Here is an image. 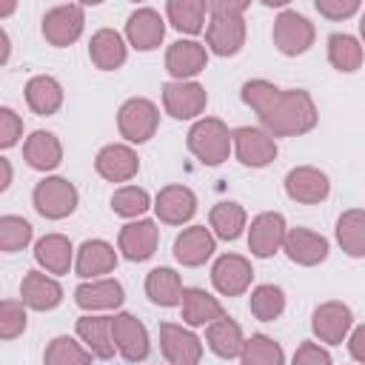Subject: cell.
I'll return each mask as SVG.
<instances>
[{"label":"cell","instance_id":"cell-42","mask_svg":"<svg viewBox=\"0 0 365 365\" xmlns=\"http://www.w3.org/2000/svg\"><path fill=\"white\" fill-rule=\"evenodd\" d=\"M34 237V228L29 220L17 217V214H6L0 217V251L3 254H14L23 251Z\"/></svg>","mask_w":365,"mask_h":365},{"label":"cell","instance_id":"cell-21","mask_svg":"<svg viewBox=\"0 0 365 365\" xmlns=\"http://www.w3.org/2000/svg\"><path fill=\"white\" fill-rule=\"evenodd\" d=\"M214 251H217V237L205 225L182 228V234H177V240H174V259L185 268L205 265L214 257Z\"/></svg>","mask_w":365,"mask_h":365},{"label":"cell","instance_id":"cell-10","mask_svg":"<svg viewBox=\"0 0 365 365\" xmlns=\"http://www.w3.org/2000/svg\"><path fill=\"white\" fill-rule=\"evenodd\" d=\"M111 339H114L117 354L125 362H143L151 354L148 331H145V325L134 314H125L123 311V314H114L111 317Z\"/></svg>","mask_w":365,"mask_h":365},{"label":"cell","instance_id":"cell-27","mask_svg":"<svg viewBox=\"0 0 365 365\" xmlns=\"http://www.w3.org/2000/svg\"><path fill=\"white\" fill-rule=\"evenodd\" d=\"M34 259L43 271H48L54 277L68 274L74 265V245L63 234H46L34 242Z\"/></svg>","mask_w":365,"mask_h":365},{"label":"cell","instance_id":"cell-39","mask_svg":"<svg viewBox=\"0 0 365 365\" xmlns=\"http://www.w3.org/2000/svg\"><path fill=\"white\" fill-rule=\"evenodd\" d=\"M248 305H251V314L254 319L259 322H274L282 311H285V291L274 282H265V285H257L248 297Z\"/></svg>","mask_w":365,"mask_h":365},{"label":"cell","instance_id":"cell-11","mask_svg":"<svg viewBox=\"0 0 365 365\" xmlns=\"http://www.w3.org/2000/svg\"><path fill=\"white\" fill-rule=\"evenodd\" d=\"M351 325H354V311L339 299H328L317 305L311 314V331L325 345H342Z\"/></svg>","mask_w":365,"mask_h":365},{"label":"cell","instance_id":"cell-28","mask_svg":"<svg viewBox=\"0 0 365 365\" xmlns=\"http://www.w3.org/2000/svg\"><path fill=\"white\" fill-rule=\"evenodd\" d=\"M180 314H182V322L188 328H202L208 325L211 319L222 317L225 308L217 297H211L205 288H185L182 285V294H180Z\"/></svg>","mask_w":365,"mask_h":365},{"label":"cell","instance_id":"cell-8","mask_svg":"<svg viewBox=\"0 0 365 365\" xmlns=\"http://www.w3.org/2000/svg\"><path fill=\"white\" fill-rule=\"evenodd\" d=\"M208 91L197 80H168L163 86V108L174 120H194L205 111Z\"/></svg>","mask_w":365,"mask_h":365},{"label":"cell","instance_id":"cell-15","mask_svg":"<svg viewBox=\"0 0 365 365\" xmlns=\"http://www.w3.org/2000/svg\"><path fill=\"white\" fill-rule=\"evenodd\" d=\"M254 268L251 259L242 254H222L211 265V282L222 297H242L251 288Z\"/></svg>","mask_w":365,"mask_h":365},{"label":"cell","instance_id":"cell-49","mask_svg":"<svg viewBox=\"0 0 365 365\" xmlns=\"http://www.w3.org/2000/svg\"><path fill=\"white\" fill-rule=\"evenodd\" d=\"M348 351H351V356L356 359V362H362L365 365V325H351V331H348Z\"/></svg>","mask_w":365,"mask_h":365},{"label":"cell","instance_id":"cell-3","mask_svg":"<svg viewBox=\"0 0 365 365\" xmlns=\"http://www.w3.org/2000/svg\"><path fill=\"white\" fill-rule=\"evenodd\" d=\"M31 202H34V211L40 217H46V220H66V217H71L77 211L80 194H77L74 182H68L66 177H43L34 185Z\"/></svg>","mask_w":365,"mask_h":365},{"label":"cell","instance_id":"cell-46","mask_svg":"<svg viewBox=\"0 0 365 365\" xmlns=\"http://www.w3.org/2000/svg\"><path fill=\"white\" fill-rule=\"evenodd\" d=\"M274 91H277V86L268 83V80H248L240 94H242V103H245V106H251L254 111H259V108L271 100Z\"/></svg>","mask_w":365,"mask_h":365},{"label":"cell","instance_id":"cell-12","mask_svg":"<svg viewBox=\"0 0 365 365\" xmlns=\"http://www.w3.org/2000/svg\"><path fill=\"white\" fill-rule=\"evenodd\" d=\"M157 242H160V228H157V222H154V220L134 217L131 222H125V225L120 228L117 251H120L128 262H145V259L154 257Z\"/></svg>","mask_w":365,"mask_h":365},{"label":"cell","instance_id":"cell-18","mask_svg":"<svg viewBox=\"0 0 365 365\" xmlns=\"http://www.w3.org/2000/svg\"><path fill=\"white\" fill-rule=\"evenodd\" d=\"M94 171L108 182H128L140 171V157L125 143H108L94 157Z\"/></svg>","mask_w":365,"mask_h":365},{"label":"cell","instance_id":"cell-13","mask_svg":"<svg viewBox=\"0 0 365 365\" xmlns=\"http://www.w3.org/2000/svg\"><path fill=\"white\" fill-rule=\"evenodd\" d=\"M160 351L171 365H197L202 359V339L177 322L160 325Z\"/></svg>","mask_w":365,"mask_h":365},{"label":"cell","instance_id":"cell-23","mask_svg":"<svg viewBox=\"0 0 365 365\" xmlns=\"http://www.w3.org/2000/svg\"><path fill=\"white\" fill-rule=\"evenodd\" d=\"M20 299L31 311H54L63 302V285L48 271H29L20 282Z\"/></svg>","mask_w":365,"mask_h":365},{"label":"cell","instance_id":"cell-20","mask_svg":"<svg viewBox=\"0 0 365 365\" xmlns=\"http://www.w3.org/2000/svg\"><path fill=\"white\" fill-rule=\"evenodd\" d=\"M74 302L83 311H114L125 302V288L111 277H94L74 288Z\"/></svg>","mask_w":365,"mask_h":365},{"label":"cell","instance_id":"cell-17","mask_svg":"<svg viewBox=\"0 0 365 365\" xmlns=\"http://www.w3.org/2000/svg\"><path fill=\"white\" fill-rule=\"evenodd\" d=\"M245 228H248V251L259 259H268L282 248V237L288 225L279 211H262Z\"/></svg>","mask_w":365,"mask_h":365},{"label":"cell","instance_id":"cell-1","mask_svg":"<svg viewBox=\"0 0 365 365\" xmlns=\"http://www.w3.org/2000/svg\"><path fill=\"white\" fill-rule=\"evenodd\" d=\"M259 125L277 140V137H299L308 134L317 120V103L305 88H277L271 100L257 111Z\"/></svg>","mask_w":365,"mask_h":365},{"label":"cell","instance_id":"cell-33","mask_svg":"<svg viewBox=\"0 0 365 365\" xmlns=\"http://www.w3.org/2000/svg\"><path fill=\"white\" fill-rule=\"evenodd\" d=\"M180 294H182V279L174 268H151L145 277V297L160 305V308H174L180 305Z\"/></svg>","mask_w":365,"mask_h":365},{"label":"cell","instance_id":"cell-40","mask_svg":"<svg viewBox=\"0 0 365 365\" xmlns=\"http://www.w3.org/2000/svg\"><path fill=\"white\" fill-rule=\"evenodd\" d=\"M43 359H46L48 365H86V362H91L94 356H91V351H88L83 342H77V339H71V336L63 334V336H54V339L48 342Z\"/></svg>","mask_w":365,"mask_h":365},{"label":"cell","instance_id":"cell-44","mask_svg":"<svg viewBox=\"0 0 365 365\" xmlns=\"http://www.w3.org/2000/svg\"><path fill=\"white\" fill-rule=\"evenodd\" d=\"M20 137H23V117L14 108L0 106V148L17 145Z\"/></svg>","mask_w":365,"mask_h":365},{"label":"cell","instance_id":"cell-22","mask_svg":"<svg viewBox=\"0 0 365 365\" xmlns=\"http://www.w3.org/2000/svg\"><path fill=\"white\" fill-rule=\"evenodd\" d=\"M165 37V20L154 9H137L125 20V43L137 51H154L160 48Z\"/></svg>","mask_w":365,"mask_h":365},{"label":"cell","instance_id":"cell-2","mask_svg":"<svg viewBox=\"0 0 365 365\" xmlns=\"http://www.w3.org/2000/svg\"><path fill=\"white\" fill-rule=\"evenodd\" d=\"M185 143L202 165H220L231 154V131L220 117H200L191 125Z\"/></svg>","mask_w":365,"mask_h":365},{"label":"cell","instance_id":"cell-41","mask_svg":"<svg viewBox=\"0 0 365 365\" xmlns=\"http://www.w3.org/2000/svg\"><path fill=\"white\" fill-rule=\"evenodd\" d=\"M151 208V197L145 188L140 185H120L114 194H111V211L125 217V220H134V217H143L145 211Z\"/></svg>","mask_w":365,"mask_h":365},{"label":"cell","instance_id":"cell-48","mask_svg":"<svg viewBox=\"0 0 365 365\" xmlns=\"http://www.w3.org/2000/svg\"><path fill=\"white\" fill-rule=\"evenodd\" d=\"M205 11L211 14H245V9L251 6V0H202Z\"/></svg>","mask_w":365,"mask_h":365},{"label":"cell","instance_id":"cell-45","mask_svg":"<svg viewBox=\"0 0 365 365\" xmlns=\"http://www.w3.org/2000/svg\"><path fill=\"white\" fill-rule=\"evenodd\" d=\"M314 6L325 20H348L359 11L362 0H314Z\"/></svg>","mask_w":365,"mask_h":365},{"label":"cell","instance_id":"cell-31","mask_svg":"<svg viewBox=\"0 0 365 365\" xmlns=\"http://www.w3.org/2000/svg\"><path fill=\"white\" fill-rule=\"evenodd\" d=\"M242 328L237 319H231L228 314L211 319L205 325V345L211 348V354H217L220 359H237L240 351H242Z\"/></svg>","mask_w":365,"mask_h":365},{"label":"cell","instance_id":"cell-54","mask_svg":"<svg viewBox=\"0 0 365 365\" xmlns=\"http://www.w3.org/2000/svg\"><path fill=\"white\" fill-rule=\"evenodd\" d=\"M77 3H80V6H100L103 0H77Z\"/></svg>","mask_w":365,"mask_h":365},{"label":"cell","instance_id":"cell-36","mask_svg":"<svg viewBox=\"0 0 365 365\" xmlns=\"http://www.w3.org/2000/svg\"><path fill=\"white\" fill-rule=\"evenodd\" d=\"M168 23L180 34H200L205 29V3L202 0H165Z\"/></svg>","mask_w":365,"mask_h":365},{"label":"cell","instance_id":"cell-55","mask_svg":"<svg viewBox=\"0 0 365 365\" xmlns=\"http://www.w3.org/2000/svg\"><path fill=\"white\" fill-rule=\"evenodd\" d=\"M131 3H143V0H131Z\"/></svg>","mask_w":365,"mask_h":365},{"label":"cell","instance_id":"cell-52","mask_svg":"<svg viewBox=\"0 0 365 365\" xmlns=\"http://www.w3.org/2000/svg\"><path fill=\"white\" fill-rule=\"evenodd\" d=\"M17 11V0H0V20L11 17Z\"/></svg>","mask_w":365,"mask_h":365},{"label":"cell","instance_id":"cell-30","mask_svg":"<svg viewBox=\"0 0 365 365\" xmlns=\"http://www.w3.org/2000/svg\"><path fill=\"white\" fill-rule=\"evenodd\" d=\"M23 160L34 171H54L63 163V143L51 131H31L23 143Z\"/></svg>","mask_w":365,"mask_h":365},{"label":"cell","instance_id":"cell-25","mask_svg":"<svg viewBox=\"0 0 365 365\" xmlns=\"http://www.w3.org/2000/svg\"><path fill=\"white\" fill-rule=\"evenodd\" d=\"M74 274L83 279H94L103 274H111L117 268V251L106 240H86L74 251Z\"/></svg>","mask_w":365,"mask_h":365},{"label":"cell","instance_id":"cell-5","mask_svg":"<svg viewBox=\"0 0 365 365\" xmlns=\"http://www.w3.org/2000/svg\"><path fill=\"white\" fill-rule=\"evenodd\" d=\"M271 37H274V46H277L279 54L299 57V54H305L314 46L317 31H314V23L305 14L285 9V11L277 14L274 29H271Z\"/></svg>","mask_w":365,"mask_h":365},{"label":"cell","instance_id":"cell-47","mask_svg":"<svg viewBox=\"0 0 365 365\" xmlns=\"http://www.w3.org/2000/svg\"><path fill=\"white\" fill-rule=\"evenodd\" d=\"M294 365H331V354L319 342H302L294 351Z\"/></svg>","mask_w":365,"mask_h":365},{"label":"cell","instance_id":"cell-6","mask_svg":"<svg viewBox=\"0 0 365 365\" xmlns=\"http://www.w3.org/2000/svg\"><path fill=\"white\" fill-rule=\"evenodd\" d=\"M86 29V14H83V6L80 3H63V6H54L43 14V37L48 46L54 48H66L71 43L80 40Z\"/></svg>","mask_w":365,"mask_h":365},{"label":"cell","instance_id":"cell-26","mask_svg":"<svg viewBox=\"0 0 365 365\" xmlns=\"http://www.w3.org/2000/svg\"><path fill=\"white\" fill-rule=\"evenodd\" d=\"M88 57L100 71H117L128 57V43L114 29H100L88 40Z\"/></svg>","mask_w":365,"mask_h":365},{"label":"cell","instance_id":"cell-14","mask_svg":"<svg viewBox=\"0 0 365 365\" xmlns=\"http://www.w3.org/2000/svg\"><path fill=\"white\" fill-rule=\"evenodd\" d=\"M285 194L299 205H319L331 194V180L314 165H297L285 174Z\"/></svg>","mask_w":365,"mask_h":365},{"label":"cell","instance_id":"cell-19","mask_svg":"<svg viewBox=\"0 0 365 365\" xmlns=\"http://www.w3.org/2000/svg\"><path fill=\"white\" fill-rule=\"evenodd\" d=\"M154 214L165 225H182L197 214V194L188 185H165L151 202Z\"/></svg>","mask_w":365,"mask_h":365},{"label":"cell","instance_id":"cell-43","mask_svg":"<svg viewBox=\"0 0 365 365\" xmlns=\"http://www.w3.org/2000/svg\"><path fill=\"white\" fill-rule=\"evenodd\" d=\"M26 325H29V314L23 299H0V339L23 336Z\"/></svg>","mask_w":365,"mask_h":365},{"label":"cell","instance_id":"cell-51","mask_svg":"<svg viewBox=\"0 0 365 365\" xmlns=\"http://www.w3.org/2000/svg\"><path fill=\"white\" fill-rule=\"evenodd\" d=\"M9 57H11V40H9V34L0 29V66H6Z\"/></svg>","mask_w":365,"mask_h":365},{"label":"cell","instance_id":"cell-4","mask_svg":"<svg viewBox=\"0 0 365 365\" xmlns=\"http://www.w3.org/2000/svg\"><path fill=\"white\" fill-rule=\"evenodd\" d=\"M160 108L148 97H131L117 111V131L125 143H148L157 134Z\"/></svg>","mask_w":365,"mask_h":365},{"label":"cell","instance_id":"cell-7","mask_svg":"<svg viewBox=\"0 0 365 365\" xmlns=\"http://www.w3.org/2000/svg\"><path fill=\"white\" fill-rule=\"evenodd\" d=\"M231 151L248 168H265L277 160V140L257 125H240L231 131Z\"/></svg>","mask_w":365,"mask_h":365},{"label":"cell","instance_id":"cell-24","mask_svg":"<svg viewBox=\"0 0 365 365\" xmlns=\"http://www.w3.org/2000/svg\"><path fill=\"white\" fill-rule=\"evenodd\" d=\"M208 66V48L197 40H177L165 51V71L174 80H191Z\"/></svg>","mask_w":365,"mask_h":365},{"label":"cell","instance_id":"cell-37","mask_svg":"<svg viewBox=\"0 0 365 365\" xmlns=\"http://www.w3.org/2000/svg\"><path fill=\"white\" fill-rule=\"evenodd\" d=\"M328 63L336 68V71H356L362 68V46L354 34H345V31H336L328 37Z\"/></svg>","mask_w":365,"mask_h":365},{"label":"cell","instance_id":"cell-9","mask_svg":"<svg viewBox=\"0 0 365 365\" xmlns=\"http://www.w3.org/2000/svg\"><path fill=\"white\" fill-rule=\"evenodd\" d=\"M205 48L217 57H234L245 46V17L242 14H211L205 23Z\"/></svg>","mask_w":365,"mask_h":365},{"label":"cell","instance_id":"cell-35","mask_svg":"<svg viewBox=\"0 0 365 365\" xmlns=\"http://www.w3.org/2000/svg\"><path fill=\"white\" fill-rule=\"evenodd\" d=\"M336 242L348 257H365V211L348 208L336 220Z\"/></svg>","mask_w":365,"mask_h":365},{"label":"cell","instance_id":"cell-16","mask_svg":"<svg viewBox=\"0 0 365 365\" xmlns=\"http://www.w3.org/2000/svg\"><path fill=\"white\" fill-rule=\"evenodd\" d=\"M279 251H285V257L291 262L305 265V268H314V265H319V262L328 259V251L331 248H328V240L322 234L297 225V228H285V237H282V248Z\"/></svg>","mask_w":365,"mask_h":365},{"label":"cell","instance_id":"cell-34","mask_svg":"<svg viewBox=\"0 0 365 365\" xmlns=\"http://www.w3.org/2000/svg\"><path fill=\"white\" fill-rule=\"evenodd\" d=\"M248 225V214L240 202H217L208 211V228L217 240H237Z\"/></svg>","mask_w":365,"mask_h":365},{"label":"cell","instance_id":"cell-38","mask_svg":"<svg viewBox=\"0 0 365 365\" xmlns=\"http://www.w3.org/2000/svg\"><path fill=\"white\" fill-rule=\"evenodd\" d=\"M242 365H282L285 362V351L277 339L265 336V334H251L242 342V351L237 356Z\"/></svg>","mask_w":365,"mask_h":365},{"label":"cell","instance_id":"cell-29","mask_svg":"<svg viewBox=\"0 0 365 365\" xmlns=\"http://www.w3.org/2000/svg\"><path fill=\"white\" fill-rule=\"evenodd\" d=\"M77 336L80 342L91 351L97 359H111L114 356V339H111V317L88 311L86 317L77 319Z\"/></svg>","mask_w":365,"mask_h":365},{"label":"cell","instance_id":"cell-53","mask_svg":"<svg viewBox=\"0 0 365 365\" xmlns=\"http://www.w3.org/2000/svg\"><path fill=\"white\" fill-rule=\"evenodd\" d=\"M262 6H268V9H282V6H288L291 0H259Z\"/></svg>","mask_w":365,"mask_h":365},{"label":"cell","instance_id":"cell-50","mask_svg":"<svg viewBox=\"0 0 365 365\" xmlns=\"http://www.w3.org/2000/svg\"><path fill=\"white\" fill-rule=\"evenodd\" d=\"M11 180H14V168H11V163L6 157H0V194L11 185Z\"/></svg>","mask_w":365,"mask_h":365},{"label":"cell","instance_id":"cell-32","mask_svg":"<svg viewBox=\"0 0 365 365\" xmlns=\"http://www.w3.org/2000/svg\"><path fill=\"white\" fill-rule=\"evenodd\" d=\"M26 106L37 117H51L63 106V86L51 74H37L26 83Z\"/></svg>","mask_w":365,"mask_h":365}]
</instances>
